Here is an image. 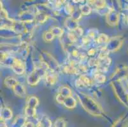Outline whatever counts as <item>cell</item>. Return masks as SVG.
I'll return each mask as SVG.
<instances>
[{"label": "cell", "instance_id": "cell-1", "mask_svg": "<svg viewBox=\"0 0 128 127\" xmlns=\"http://www.w3.org/2000/svg\"><path fill=\"white\" fill-rule=\"evenodd\" d=\"M77 97L84 109L89 114L96 116H104V111L102 107L92 98L84 94H79Z\"/></svg>", "mask_w": 128, "mask_h": 127}, {"label": "cell", "instance_id": "cell-2", "mask_svg": "<svg viewBox=\"0 0 128 127\" xmlns=\"http://www.w3.org/2000/svg\"><path fill=\"white\" fill-rule=\"evenodd\" d=\"M46 69L44 67H40L35 69L32 72H31L27 78V82L31 86L36 85L39 81L40 80L42 77L44 76L46 74Z\"/></svg>", "mask_w": 128, "mask_h": 127}, {"label": "cell", "instance_id": "cell-3", "mask_svg": "<svg viewBox=\"0 0 128 127\" xmlns=\"http://www.w3.org/2000/svg\"><path fill=\"white\" fill-rule=\"evenodd\" d=\"M113 87H114L116 95L118 96L123 103L125 105L128 104V95L126 94L124 90V87H122V84L120 81H114L113 82Z\"/></svg>", "mask_w": 128, "mask_h": 127}, {"label": "cell", "instance_id": "cell-4", "mask_svg": "<svg viewBox=\"0 0 128 127\" xmlns=\"http://www.w3.org/2000/svg\"><path fill=\"white\" fill-rule=\"evenodd\" d=\"M122 44V39L120 36H116L109 39L108 42L107 43L106 48L110 52H115L120 48Z\"/></svg>", "mask_w": 128, "mask_h": 127}, {"label": "cell", "instance_id": "cell-5", "mask_svg": "<svg viewBox=\"0 0 128 127\" xmlns=\"http://www.w3.org/2000/svg\"><path fill=\"white\" fill-rule=\"evenodd\" d=\"M42 57L43 58L44 62L46 64L48 68L54 71L58 69L59 65H58V62L52 57V56L50 54L46 52H44L43 54H42Z\"/></svg>", "mask_w": 128, "mask_h": 127}, {"label": "cell", "instance_id": "cell-6", "mask_svg": "<svg viewBox=\"0 0 128 127\" xmlns=\"http://www.w3.org/2000/svg\"><path fill=\"white\" fill-rule=\"evenodd\" d=\"M118 20H119V15L114 9H112L106 15V22L111 26L117 25L118 22Z\"/></svg>", "mask_w": 128, "mask_h": 127}, {"label": "cell", "instance_id": "cell-7", "mask_svg": "<svg viewBox=\"0 0 128 127\" xmlns=\"http://www.w3.org/2000/svg\"><path fill=\"white\" fill-rule=\"evenodd\" d=\"M11 67L13 71L17 74H22L25 71V67L23 63L18 59H15L14 62Z\"/></svg>", "mask_w": 128, "mask_h": 127}, {"label": "cell", "instance_id": "cell-8", "mask_svg": "<svg viewBox=\"0 0 128 127\" xmlns=\"http://www.w3.org/2000/svg\"><path fill=\"white\" fill-rule=\"evenodd\" d=\"M64 25L67 27V29H68L70 31H75L76 29L78 27V21L75 20L72 17L66 18L64 22Z\"/></svg>", "mask_w": 128, "mask_h": 127}, {"label": "cell", "instance_id": "cell-9", "mask_svg": "<svg viewBox=\"0 0 128 127\" xmlns=\"http://www.w3.org/2000/svg\"><path fill=\"white\" fill-rule=\"evenodd\" d=\"M56 80L57 77L55 73H52V71L48 73H46L45 78V82L46 86H48V87L53 86L56 82Z\"/></svg>", "mask_w": 128, "mask_h": 127}, {"label": "cell", "instance_id": "cell-10", "mask_svg": "<svg viewBox=\"0 0 128 127\" xmlns=\"http://www.w3.org/2000/svg\"><path fill=\"white\" fill-rule=\"evenodd\" d=\"M92 81L89 77L86 75H82L80 77V78L76 81V85L78 87H89L91 85Z\"/></svg>", "mask_w": 128, "mask_h": 127}, {"label": "cell", "instance_id": "cell-11", "mask_svg": "<svg viewBox=\"0 0 128 127\" xmlns=\"http://www.w3.org/2000/svg\"><path fill=\"white\" fill-rule=\"evenodd\" d=\"M13 90L16 95L20 97H24L26 96V88L21 83H18L13 88Z\"/></svg>", "mask_w": 128, "mask_h": 127}, {"label": "cell", "instance_id": "cell-12", "mask_svg": "<svg viewBox=\"0 0 128 127\" xmlns=\"http://www.w3.org/2000/svg\"><path fill=\"white\" fill-rule=\"evenodd\" d=\"M63 105L68 109H73L76 106V101L72 96L68 97L64 99Z\"/></svg>", "mask_w": 128, "mask_h": 127}, {"label": "cell", "instance_id": "cell-13", "mask_svg": "<svg viewBox=\"0 0 128 127\" xmlns=\"http://www.w3.org/2000/svg\"><path fill=\"white\" fill-rule=\"evenodd\" d=\"M12 116V112L10 108H4L1 110V119L3 121H6L10 120Z\"/></svg>", "mask_w": 128, "mask_h": 127}, {"label": "cell", "instance_id": "cell-14", "mask_svg": "<svg viewBox=\"0 0 128 127\" xmlns=\"http://www.w3.org/2000/svg\"><path fill=\"white\" fill-rule=\"evenodd\" d=\"M20 20L23 22L30 23L34 19H35V16H34L30 12H25L20 15Z\"/></svg>", "mask_w": 128, "mask_h": 127}, {"label": "cell", "instance_id": "cell-15", "mask_svg": "<svg viewBox=\"0 0 128 127\" xmlns=\"http://www.w3.org/2000/svg\"><path fill=\"white\" fill-rule=\"evenodd\" d=\"M4 83L6 87L9 88H12L13 89V88L18 83V81L14 78L9 76L7 77V78H6L4 81Z\"/></svg>", "mask_w": 128, "mask_h": 127}, {"label": "cell", "instance_id": "cell-16", "mask_svg": "<svg viewBox=\"0 0 128 127\" xmlns=\"http://www.w3.org/2000/svg\"><path fill=\"white\" fill-rule=\"evenodd\" d=\"M38 104V99L36 97L31 96L28 99L26 102V107L32 108L36 109V107Z\"/></svg>", "mask_w": 128, "mask_h": 127}, {"label": "cell", "instance_id": "cell-17", "mask_svg": "<svg viewBox=\"0 0 128 127\" xmlns=\"http://www.w3.org/2000/svg\"><path fill=\"white\" fill-rule=\"evenodd\" d=\"M72 93L71 89L67 86H62L59 88V94L62 95L64 98L72 96Z\"/></svg>", "mask_w": 128, "mask_h": 127}, {"label": "cell", "instance_id": "cell-18", "mask_svg": "<svg viewBox=\"0 0 128 127\" xmlns=\"http://www.w3.org/2000/svg\"><path fill=\"white\" fill-rule=\"evenodd\" d=\"M37 127H52V123L48 118L44 116L41 120L38 122Z\"/></svg>", "mask_w": 128, "mask_h": 127}, {"label": "cell", "instance_id": "cell-19", "mask_svg": "<svg viewBox=\"0 0 128 127\" xmlns=\"http://www.w3.org/2000/svg\"><path fill=\"white\" fill-rule=\"evenodd\" d=\"M26 123V118L23 116H18L16 118L15 121L12 124V127H23V126Z\"/></svg>", "mask_w": 128, "mask_h": 127}, {"label": "cell", "instance_id": "cell-20", "mask_svg": "<svg viewBox=\"0 0 128 127\" xmlns=\"http://www.w3.org/2000/svg\"><path fill=\"white\" fill-rule=\"evenodd\" d=\"M47 17H48L47 14L43 12V11H38V12L35 15V20H36L37 22L42 23L47 19Z\"/></svg>", "mask_w": 128, "mask_h": 127}, {"label": "cell", "instance_id": "cell-21", "mask_svg": "<svg viewBox=\"0 0 128 127\" xmlns=\"http://www.w3.org/2000/svg\"><path fill=\"white\" fill-rule=\"evenodd\" d=\"M80 9L81 12H82V14L84 15H89V14L91 13L92 11L91 7H90L88 4H83V5H82L80 6Z\"/></svg>", "mask_w": 128, "mask_h": 127}, {"label": "cell", "instance_id": "cell-22", "mask_svg": "<svg viewBox=\"0 0 128 127\" xmlns=\"http://www.w3.org/2000/svg\"><path fill=\"white\" fill-rule=\"evenodd\" d=\"M108 41V37L105 34H99L97 37V42L99 44H107Z\"/></svg>", "mask_w": 128, "mask_h": 127}, {"label": "cell", "instance_id": "cell-23", "mask_svg": "<svg viewBox=\"0 0 128 127\" xmlns=\"http://www.w3.org/2000/svg\"><path fill=\"white\" fill-rule=\"evenodd\" d=\"M50 31L54 36L60 37L63 34V30L59 27H53L50 29Z\"/></svg>", "mask_w": 128, "mask_h": 127}, {"label": "cell", "instance_id": "cell-24", "mask_svg": "<svg viewBox=\"0 0 128 127\" xmlns=\"http://www.w3.org/2000/svg\"><path fill=\"white\" fill-rule=\"evenodd\" d=\"M25 115L27 117H34L36 116V109L26 107Z\"/></svg>", "mask_w": 128, "mask_h": 127}, {"label": "cell", "instance_id": "cell-25", "mask_svg": "<svg viewBox=\"0 0 128 127\" xmlns=\"http://www.w3.org/2000/svg\"><path fill=\"white\" fill-rule=\"evenodd\" d=\"M82 12L80 11V9L79 10H75L73 11V12L72 14V18L74 19L75 20L78 21V20L80 19V18L82 17Z\"/></svg>", "mask_w": 128, "mask_h": 127}, {"label": "cell", "instance_id": "cell-26", "mask_svg": "<svg viewBox=\"0 0 128 127\" xmlns=\"http://www.w3.org/2000/svg\"><path fill=\"white\" fill-rule=\"evenodd\" d=\"M92 2L93 5L96 7V8L98 9V10L102 9L105 7L106 1H94Z\"/></svg>", "mask_w": 128, "mask_h": 127}, {"label": "cell", "instance_id": "cell-27", "mask_svg": "<svg viewBox=\"0 0 128 127\" xmlns=\"http://www.w3.org/2000/svg\"><path fill=\"white\" fill-rule=\"evenodd\" d=\"M105 80V76L101 74V73H96V74H95V76H94V80H95L97 83H102L104 82Z\"/></svg>", "mask_w": 128, "mask_h": 127}, {"label": "cell", "instance_id": "cell-28", "mask_svg": "<svg viewBox=\"0 0 128 127\" xmlns=\"http://www.w3.org/2000/svg\"><path fill=\"white\" fill-rule=\"evenodd\" d=\"M54 37L55 36H54L50 31L45 32L43 35V38H44V40L46 41H51L52 40H53Z\"/></svg>", "mask_w": 128, "mask_h": 127}, {"label": "cell", "instance_id": "cell-29", "mask_svg": "<svg viewBox=\"0 0 128 127\" xmlns=\"http://www.w3.org/2000/svg\"><path fill=\"white\" fill-rule=\"evenodd\" d=\"M54 127H66V122L62 118L58 119L54 123Z\"/></svg>", "mask_w": 128, "mask_h": 127}, {"label": "cell", "instance_id": "cell-30", "mask_svg": "<svg viewBox=\"0 0 128 127\" xmlns=\"http://www.w3.org/2000/svg\"><path fill=\"white\" fill-rule=\"evenodd\" d=\"M112 127H124V120L122 118H120L114 123Z\"/></svg>", "mask_w": 128, "mask_h": 127}, {"label": "cell", "instance_id": "cell-31", "mask_svg": "<svg viewBox=\"0 0 128 127\" xmlns=\"http://www.w3.org/2000/svg\"><path fill=\"white\" fill-rule=\"evenodd\" d=\"M72 32H73V33L76 35V36H77V38L78 37L81 36L83 35V30H82V28L79 27L77 28V29H76L75 31H72Z\"/></svg>", "mask_w": 128, "mask_h": 127}, {"label": "cell", "instance_id": "cell-32", "mask_svg": "<svg viewBox=\"0 0 128 127\" xmlns=\"http://www.w3.org/2000/svg\"><path fill=\"white\" fill-rule=\"evenodd\" d=\"M56 101L58 103L61 104H63V102H64V99H66V98L62 96V95H60V94H58V95H56Z\"/></svg>", "mask_w": 128, "mask_h": 127}, {"label": "cell", "instance_id": "cell-33", "mask_svg": "<svg viewBox=\"0 0 128 127\" xmlns=\"http://www.w3.org/2000/svg\"><path fill=\"white\" fill-rule=\"evenodd\" d=\"M23 127H34V125L32 124V123H30V122H27Z\"/></svg>", "mask_w": 128, "mask_h": 127}, {"label": "cell", "instance_id": "cell-34", "mask_svg": "<svg viewBox=\"0 0 128 127\" xmlns=\"http://www.w3.org/2000/svg\"><path fill=\"white\" fill-rule=\"evenodd\" d=\"M89 53V55H94L96 53V51L94 50V49H91L90 50H89V53Z\"/></svg>", "mask_w": 128, "mask_h": 127}, {"label": "cell", "instance_id": "cell-35", "mask_svg": "<svg viewBox=\"0 0 128 127\" xmlns=\"http://www.w3.org/2000/svg\"></svg>", "mask_w": 128, "mask_h": 127}, {"label": "cell", "instance_id": "cell-36", "mask_svg": "<svg viewBox=\"0 0 128 127\" xmlns=\"http://www.w3.org/2000/svg\"></svg>", "mask_w": 128, "mask_h": 127}]
</instances>
